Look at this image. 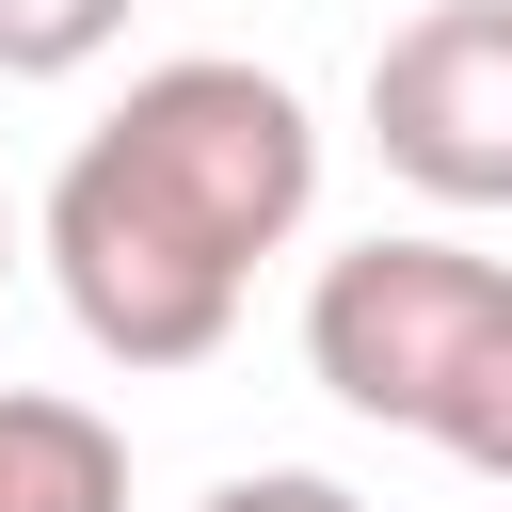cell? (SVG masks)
<instances>
[{"mask_svg":"<svg viewBox=\"0 0 512 512\" xmlns=\"http://www.w3.org/2000/svg\"><path fill=\"white\" fill-rule=\"evenodd\" d=\"M304 208H320V112L240 48H176L64 144L32 240L112 368H208L240 336V288L304 240Z\"/></svg>","mask_w":512,"mask_h":512,"instance_id":"cell-1","label":"cell"},{"mask_svg":"<svg viewBox=\"0 0 512 512\" xmlns=\"http://www.w3.org/2000/svg\"><path fill=\"white\" fill-rule=\"evenodd\" d=\"M304 368L368 432L448 448L464 480H512V272L464 240H352L304 288Z\"/></svg>","mask_w":512,"mask_h":512,"instance_id":"cell-2","label":"cell"},{"mask_svg":"<svg viewBox=\"0 0 512 512\" xmlns=\"http://www.w3.org/2000/svg\"><path fill=\"white\" fill-rule=\"evenodd\" d=\"M368 144L432 208H512V0H432L368 48Z\"/></svg>","mask_w":512,"mask_h":512,"instance_id":"cell-3","label":"cell"},{"mask_svg":"<svg viewBox=\"0 0 512 512\" xmlns=\"http://www.w3.org/2000/svg\"><path fill=\"white\" fill-rule=\"evenodd\" d=\"M0 512H128V432L64 384H0Z\"/></svg>","mask_w":512,"mask_h":512,"instance_id":"cell-4","label":"cell"},{"mask_svg":"<svg viewBox=\"0 0 512 512\" xmlns=\"http://www.w3.org/2000/svg\"><path fill=\"white\" fill-rule=\"evenodd\" d=\"M128 32V0H0V80H80Z\"/></svg>","mask_w":512,"mask_h":512,"instance_id":"cell-5","label":"cell"},{"mask_svg":"<svg viewBox=\"0 0 512 512\" xmlns=\"http://www.w3.org/2000/svg\"><path fill=\"white\" fill-rule=\"evenodd\" d=\"M192 512H368L352 480H320V464H240V480H208Z\"/></svg>","mask_w":512,"mask_h":512,"instance_id":"cell-6","label":"cell"},{"mask_svg":"<svg viewBox=\"0 0 512 512\" xmlns=\"http://www.w3.org/2000/svg\"><path fill=\"white\" fill-rule=\"evenodd\" d=\"M0 272H16V208H0Z\"/></svg>","mask_w":512,"mask_h":512,"instance_id":"cell-7","label":"cell"}]
</instances>
